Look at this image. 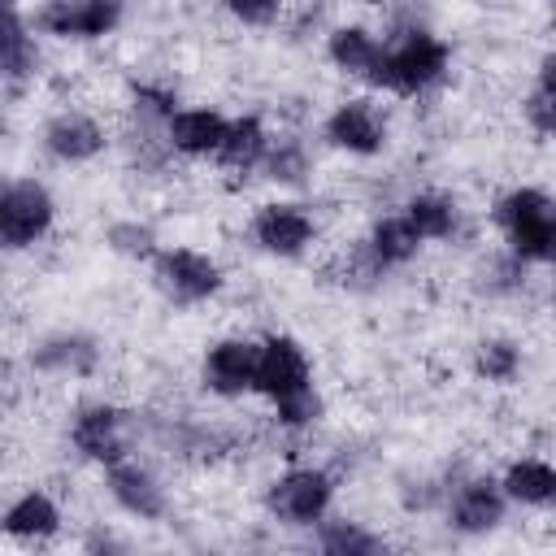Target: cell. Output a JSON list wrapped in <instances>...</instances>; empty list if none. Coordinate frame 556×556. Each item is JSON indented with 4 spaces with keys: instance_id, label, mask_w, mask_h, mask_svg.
Returning <instances> with one entry per match:
<instances>
[{
    "instance_id": "1",
    "label": "cell",
    "mask_w": 556,
    "mask_h": 556,
    "mask_svg": "<svg viewBox=\"0 0 556 556\" xmlns=\"http://www.w3.org/2000/svg\"><path fill=\"white\" fill-rule=\"evenodd\" d=\"M447 74H452V43L426 22H400L391 35H382V56L365 87L395 100H421Z\"/></svg>"
},
{
    "instance_id": "2",
    "label": "cell",
    "mask_w": 556,
    "mask_h": 556,
    "mask_svg": "<svg viewBox=\"0 0 556 556\" xmlns=\"http://www.w3.org/2000/svg\"><path fill=\"white\" fill-rule=\"evenodd\" d=\"M500 243L534 269H556V195L534 182H513L491 200Z\"/></svg>"
},
{
    "instance_id": "3",
    "label": "cell",
    "mask_w": 556,
    "mask_h": 556,
    "mask_svg": "<svg viewBox=\"0 0 556 556\" xmlns=\"http://www.w3.org/2000/svg\"><path fill=\"white\" fill-rule=\"evenodd\" d=\"M139 443H148V417H139L135 408L117 404V400H78L65 417V447L96 469H109L126 456L139 452Z\"/></svg>"
},
{
    "instance_id": "4",
    "label": "cell",
    "mask_w": 556,
    "mask_h": 556,
    "mask_svg": "<svg viewBox=\"0 0 556 556\" xmlns=\"http://www.w3.org/2000/svg\"><path fill=\"white\" fill-rule=\"evenodd\" d=\"M334 500H339V478H334V469H326L317 460H291L261 491L265 517L274 526H282V530L321 526L334 513Z\"/></svg>"
},
{
    "instance_id": "5",
    "label": "cell",
    "mask_w": 556,
    "mask_h": 556,
    "mask_svg": "<svg viewBox=\"0 0 556 556\" xmlns=\"http://www.w3.org/2000/svg\"><path fill=\"white\" fill-rule=\"evenodd\" d=\"M148 282L169 308L187 313V308L213 304L226 291V265L204 248L161 243V252L148 261Z\"/></svg>"
},
{
    "instance_id": "6",
    "label": "cell",
    "mask_w": 556,
    "mask_h": 556,
    "mask_svg": "<svg viewBox=\"0 0 556 556\" xmlns=\"http://www.w3.org/2000/svg\"><path fill=\"white\" fill-rule=\"evenodd\" d=\"M321 239V217L308 200L274 195L248 213V243L269 261H304Z\"/></svg>"
},
{
    "instance_id": "7",
    "label": "cell",
    "mask_w": 556,
    "mask_h": 556,
    "mask_svg": "<svg viewBox=\"0 0 556 556\" xmlns=\"http://www.w3.org/2000/svg\"><path fill=\"white\" fill-rule=\"evenodd\" d=\"M317 139L352 161H378L391 148V117L382 109V100L374 91L365 96H343L334 100L321 122H317Z\"/></svg>"
},
{
    "instance_id": "8",
    "label": "cell",
    "mask_w": 556,
    "mask_h": 556,
    "mask_svg": "<svg viewBox=\"0 0 556 556\" xmlns=\"http://www.w3.org/2000/svg\"><path fill=\"white\" fill-rule=\"evenodd\" d=\"M61 204L56 191L35 174H13L0 191V248L9 256L35 252L56 230Z\"/></svg>"
},
{
    "instance_id": "9",
    "label": "cell",
    "mask_w": 556,
    "mask_h": 556,
    "mask_svg": "<svg viewBox=\"0 0 556 556\" xmlns=\"http://www.w3.org/2000/svg\"><path fill=\"white\" fill-rule=\"evenodd\" d=\"M508 495L500 486V473H482V469H460L447 478V495H443V526L460 539H486L508 521Z\"/></svg>"
},
{
    "instance_id": "10",
    "label": "cell",
    "mask_w": 556,
    "mask_h": 556,
    "mask_svg": "<svg viewBox=\"0 0 556 556\" xmlns=\"http://www.w3.org/2000/svg\"><path fill=\"white\" fill-rule=\"evenodd\" d=\"M30 22L52 43H104L126 26V0H39Z\"/></svg>"
},
{
    "instance_id": "11",
    "label": "cell",
    "mask_w": 556,
    "mask_h": 556,
    "mask_svg": "<svg viewBox=\"0 0 556 556\" xmlns=\"http://www.w3.org/2000/svg\"><path fill=\"white\" fill-rule=\"evenodd\" d=\"M113 148V130L78 104H61L39 122V152L61 165V169H83L96 165L104 152Z\"/></svg>"
},
{
    "instance_id": "12",
    "label": "cell",
    "mask_w": 556,
    "mask_h": 556,
    "mask_svg": "<svg viewBox=\"0 0 556 556\" xmlns=\"http://www.w3.org/2000/svg\"><path fill=\"white\" fill-rule=\"evenodd\" d=\"M26 365H30V374L52 378V382H91L104 365V343L91 330L61 326V330L39 334L26 348Z\"/></svg>"
},
{
    "instance_id": "13",
    "label": "cell",
    "mask_w": 556,
    "mask_h": 556,
    "mask_svg": "<svg viewBox=\"0 0 556 556\" xmlns=\"http://www.w3.org/2000/svg\"><path fill=\"white\" fill-rule=\"evenodd\" d=\"M256 361H261L256 334H217L200 352L195 382L213 400H243L256 387Z\"/></svg>"
},
{
    "instance_id": "14",
    "label": "cell",
    "mask_w": 556,
    "mask_h": 556,
    "mask_svg": "<svg viewBox=\"0 0 556 556\" xmlns=\"http://www.w3.org/2000/svg\"><path fill=\"white\" fill-rule=\"evenodd\" d=\"M100 473H104V495L113 500V508L122 517L143 521V526H161L169 517V508H174L169 486L156 473V465L143 460L139 452L117 460V465H109V469H100Z\"/></svg>"
},
{
    "instance_id": "15",
    "label": "cell",
    "mask_w": 556,
    "mask_h": 556,
    "mask_svg": "<svg viewBox=\"0 0 556 556\" xmlns=\"http://www.w3.org/2000/svg\"><path fill=\"white\" fill-rule=\"evenodd\" d=\"M313 356L308 348L287 334V330H269L261 334V361H256V387L252 395H261L265 404H278L304 387H313Z\"/></svg>"
},
{
    "instance_id": "16",
    "label": "cell",
    "mask_w": 556,
    "mask_h": 556,
    "mask_svg": "<svg viewBox=\"0 0 556 556\" xmlns=\"http://www.w3.org/2000/svg\"><path fill=\"white\" fill-rule=\"evenodd\" d=\"M4 539L22 547H48L65 530V508L48 486H26L4 504Z\"/></svg>"
},
{
    "instance_id": "17",
    "label": "cell",
    "mask_w": 556,
    "mask_h": 556,
    "mask_svg": "<svg viewBox=\"0 0 556 556\" xmlns=\"http://www.w3.org/2000/svg\"><path fill=\"white\" fill-rule=\"evenodd\" d=\"M356 243H361V252H365L387 278H391V274H404V269L417 265L421 252H426V239H421L417 226L404 217V208L378 213V217L365 226V235H361Z\"/></svg>"
},
{
    "instance_id": "18",
    "label": "cell",
    "mask_w": 556,
    "mask_h": 556,
    "mask_svg": "<svg viewBox=\"0 0 556 556\" xmlns=\"http://www.w3.org/2000/svg\"><path fill=\"white\" fill-rule=\"evenodd\" d=\"M226 126H230V113H222L213 104H182L165 122V139L178 161H213L226 139Z\"/></svg>"
},
{
    "instance_id": "19",
    "label": "cell",
    "mask_w": 556,
    "mask_h": 556,
    "mask_svg": "<svg viewBox=\"0 0 556 556\" xmlns=\"http://www.w3.org/2000/svg\"><path fill=\"white\" fill-rule=\"evenodd\" d=\"M321 52H326L334 74L369 83L374 70H378V56H382V35L365 22H334L321 35Z\"/></svg>"
},
{
    "instance_id": "20",
    "label": "cell",
    "mask_w": 556,
    "mask_h": 556,
    "mask_svg": "<svg viewBox=\"0 0 556 556\" xmlns=\"http://www.w3.org/2000/svg\"><path fill=\"white\" fill-rule=\"evenodd\" d=\"M39 74H43V35L35 30L30 13L13 0L9 4V35H4V91H9V100L30 91Z\"/></svg>"
},
{
    "instance_id": "21",
    "label": "cell",
    "mask_w": 556,
    "mask_h": 556,
    "mask_svg": "<svg viewBox=\"0 0 556 556\" xmlns=\"http://www.w3.org/2000/svg\"><path fill=\"white\" fill-rule=\"evenodd\" d=\"M269 143H274V130L265 122V113L248 109V113H235L230 126H226V139L213 156L217 169H226L230 178H248V174H261L265 156H269Z\"/></svg>"
},
{
    "instance_id": "22",
    "label": "cell",
    "mask_w": 556,
    "mask_h": 556,
    "mask_svg": "<svg viewBox=\"0 0 556 556\" xmlns=\"http://www.w3.org/2000/svg\"><path fill=\"white\" fill-rule=\"evenodd\" d=\"M404 217L417 226V235L426 243H456L465 235V208L452 191L443 187H417L404 195Z\"/></svg>"
},
{
    "instance_id": "23",
    "label": "cell",
    "mask_w": 556,
    "mask_h": 556,
    "mask_svg": "<svg viewBox=\"0 0 556 556\" xmlns=\"http://www.w3.org/2000/svg\"><path fill=\"white\" fill-rule=\"evenodd\" d=\"M500 486L513 508H556V465L547 456H513L500 469Z\"/></svg>"
},
{
    "instance_id": "24",
    "label": "cell",
    "mask_w": 556,
    "mask_h": 556,
    "mask_svg": "<svg viewBox=\"0 0 556 556\" xmlns=\"http://www.w3.org/2000/svg\"><path fill=\"white\" fill-rule=\"evenodd\" d=\"M530 269H534V265H526L521 256H513V252L500 243V248H491V252H482V256L473 261L469 287H473V295H482V300H517V295L530 291Z\"/></svg>"
},
{
    "instance_id": "25",
    "label": "cell",
    "mask_w": 556,
    "mask_h": 556,
    "mask_svg": "<svg viewBox=\"0 0 556 556\" xmlns=\"http://www.w3.org/2000/svg\"><path fill=\"white\" fill-rule=\"evenodd\" d=\"M469 374L482 387H517L526 374V348L513 334H482L469 348Z\"/></svg>"
},
{
    "instance_id": "26",
    "label": "cell",
    "mask_w": 556,
    "mask_h": 556,
    "mask_svg": "<svg viewBox=\"0 0 556 556\" xmlns=\"http://www.w3.org/2000/svg\"><path fill=\"white\" fill-rule=\"evenodd\" d=\"M256 178H265L278 191H300L313 178V148H308V139L295 135V130H274L269 156H265Z\"/></svg>"
},
{
    "instance_id": "27",
    "label": "cell",
    "mask_w": 556,
    "mask_h": 556,
    "mask_svg": "<svg viewBox=\"0 0 556 556\" xmlns=\"http://www.w3.org/2000/svg\"><path fill=\"white\" fill-rule=\"evenodd\" d=\"M308 543L317 552H326V556H374V552H387V539L378 530H369L356 517H339V513H330L321 526H313Z\"/></svg>"
},
{
    "instance_id": "28",
    "label": "cell",
    "mask_w": 556,
    "mask_h": 556,
    "mask_svg": "<svg viewBox=\"0 0 556 556\" xmlns=\"http://www.w3.org/2000/svg\"><path fill=\"white\" fill-rule=\"evenodd\" d=\"M178 109H182V96H178V87L169 78H135L126 87V122L165 130V122Z\"/></svg>"
},
{
    "instance_id": "29",
    "label": "cell",
    "mask_w": 556,
    "mask_h": 556,
    "mask_svg": "<svg viewBox=\"0 0 556 556\" xmlns=\"http://www.w3.org/2000/svg\"><path fill=\"white\" fill-rule=\"evenodd\" d=\"M104 248L122 261H135V265H148L156 252H161V235L148 217L139 213H126V217H113L104 226Z\"/></svg>"
},
{
    "instance_id": "30",
    "label": "cell",
    "mask_w": 556,
    "mask_h": 556,
    "mask_svg": "<svg viewBox=\"0 0 556 556\" xmlns=\"http://www.w3.org/2000/svg\"><path fill=\"white\" fill-rule=\"evenodd\" d=\"M321 417H326V395L317 391V382L304 387V391H295V395H287V400H278V404H269V421L282 434H291V439L313 434L321 426Z\"/></svg>"
},
{
    "instance_id": "31",
    "label": "cell",
    "mask_w": 556,
    "mask_h": 556,
    "mask_svg": "<svg viewBox=\"0 0 556 556\" xmlns=\"http://www.w3.org/2000/svg\"><path fill=\"white\" fill-rule=\"evenodd\" d=\"M222 13L239 30H274L287 17V0H222Z\"/></svg>"
},
{
    "instance_id": "32",
    "label": "cell",
    "mask_w": 556,
    "mask_h": 556,
    "mask_svg": "<svg viewBox=\"0 0 556 556\" xmlns=\"http://www.w3.org/2000/svg\"><path fill=\"white\" fill-rule=\"evenodd\" d=\"M521 122H526L539 139L556 143V96H547V91L530 87V91L521 96Z\"/></svg>"
},
{
    "instance_id": "33",
    "label": "cell",
    "mask_w": 556,
    "mask_h": 556,
    "mask_svg": "<svg viewBox=\"0 0 556 556\" xmlns=\"http://www.w3.org/2000/svg\"><path fill=\"white\" fill-rule=\"evenodd\" d=\"M534 87L547 91V96H556V43L534 61Z\"/></svg>"
},
{
    "instance_id": "34",
    "label": "cell",
    "mask_w": 556,
    "mask_h": 556,
    "mask_svg": "<svg viewBox=\"0 0 556 556\" xmlns=\"http://www.w3.org/2000/svg\"><path fill=\"white\" fill-rule=\"evenodd\" d=\"M356 4H365V9H391L395 0H356Z\"/></svg>"
},
{
    "instance_id": "35",
    "label": "cell",
    "mask_w": 556,
    "mask_h": 556,
    "mask_svg": "<svg viewBox=\"0 0 556 556\" xmlns=\"http://www.w3.org/2000/svg\"><path fill=\"white\" fill-rule=\"evenodd\" d=\"M547 22H552V30H556V0H547Z\"/></svg>"
}]
</instances>
